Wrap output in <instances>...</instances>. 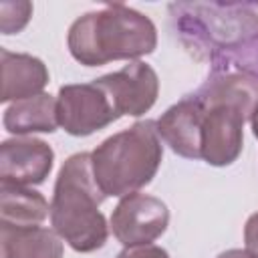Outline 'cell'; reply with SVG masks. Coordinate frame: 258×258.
I'll return each mask as SVG.
<instances>
[{"label":"cell","mask_w":258,"mask_h":258,"mask_svg":"<svg viewBox=\"0 0 258 258\" xmlns=\"http://www.w3.org/2000/svg\"><path fill=\"white\" fill-rule=\"evenodd\" d=\"M204 105L196 95H187L155 121L159 139L179 157L202 159Z\"/></svg>","instance_id":"cell-10"},{"label":"cell","mask_w":258,"mask_h":258,"mask_svg":"<svg viewBox=\"0 0 258 258\" xmlns=\"http://www.w3.org/2000/svg\"><path fill=\"white\" fill-rule=\"evenodd\" d=\"M32 16V4L26 0L16 2H0V30L2 34H16L20 32Z\"/></svg>","instance_id":"cell-17"},{"label":"cell","mask_w":258,"mask_h":258,"mask_svg":"<svg viewBox=\"0 0 258 258\" xmlns=\"http://www.w3.org/2000/svg\"><path fill=\"white\" fill-rule=\"evenodd\" d=\"M105 200L107 196L93 177L91 153L71 155L60 165L52 189V230L75 252L89 254L103 248L109 238V226L99 206Z\"/></svg>","instance_id":"cell-2"},{"label":"cell","mask_w":258,"mask_h":258,"mask_svg":"<svg viewBox=\"0 0 258 258\" xmlns=\"http://www.w3.org/2000/svg\"><path fill=\"white\" fill-rule=\"evenodd\" d=\"M2 258H62V238L44 226L0 224Z\"/></svg>","instance_id":"cell-13"},{"label":"cell","mask_w":258,"mask_h":258,"mask_svg":"<svg viewBox=\"0 0 258 258\" xmlns=\"http://www.w3.org/2000/svg\"><path fill=\"white\" fill-rule=\"evenodd\" d=\"M2 58V103L22 101L34 95H40L48 85V69L46 64L26 52H10L6 48L0 50Z\"/></svg>","instance_id":"cell-11"},{"label":"cell","mask_w":258,"mask_h":258,"mask_svg":"<svg viewBox=\"0 0 258 258\" xmlns=\"http://www.w3.org/2000/svg\"><path fill=\"white\" fill-rule=\"evenodd\" d=\"M50 216L46 198L24 185L0 183V224L38 226Z\"/></svg>","instance_id":"cell-15"},{"label":"cell","mask_w":258,"mask_h":258,"mask_svg":"<svg viewBox=\"0 0 258 258\" xmlns=\"http://www.w3.org/2000/svg\"><path fill=\"white\" fill-rule=\"evenodd\" d=\"M169 14L179 40L212 71H222L230 52L258 32V2H173Z\"/></svg>","instance_id":"cell-3"},{"label":"cell","mask_w":258,"mask_h":258,"mask_svg":"<svg viewBox=\"0 0 258 258\" xmlns=\"http://www.w3.org/2000/svg\"><path fill=\"white\" fill-rule=\"evenodd\" d=\"M250 125H252V133H254V137L258 139V105H256V107H254V111H252Z\"/></svg>","instance_id":"cell-21"},{"label":"cell","mask_w":258,"mask_h":258,"mask_svg":"<svg viewBox=\"0 0 258 258\" xmlns=\"http://www.w3.org/2000/svg\"><path fill=\"white\" fill-rule=\"evenodd\" d=\"M244 242H246V250L252 252L258 258V212H254L244 226Z\"/></svg>","instance_id":"cell-19"},{"label":"cell","mask_w":258,"mask_h":258,"mask_svg":"<svg viewBox=\"0 0 258 258\" xmlns=\"http://www.w3.org/2000/svg\"><path fill=\"white\" fill-rule=\"evenodd\" d=\"M4 129L12 135L30 133H54L58 127L56 99L48 93H40L6 107L2 117Z\"/></svg>","instance_id":"cell-14"},{"label":"cell","mask_w":258,"mask_h":258,"mask_svg":"<svg viewBox=\"0 0 258 258\" xmlns=\"http://www.w3.org/2000/svg\"><path fill=\"white\" fill-rule=\"evenodd\" d=\"M71 56L83 67L111 60H137L157 46V28L149 16L125 4H107L79 16L67 34Z\"/></svg>","instance_id":"cell-1"},{"label":"cell","mask_w":258,"mask_h":258,"mask_svg":"<svg viewBox=\"0 0 258 258\" xmlns=\"http://www.w3.org/2000/svg\"><path fill=\"white\" fill-rule=\"evenodd\" d=\"M56 117L58 125L73 137L93 135L121 119L105 89L95 81L62 85L56 95Z\"/></svg>","instance_id":"cell-5"},{"label":"cell","mask_w":258,"mask_h":258,"mask_svg":"<svg viewBox=\"0 0 258 258\" xmlns=\"http://www.w3.org/2000/svg\"><path fill=\"white\" fill-rule=\"evenodd\" d=\"M117 258H169L167 250L155 244L147 246H135V248H125L123 252L117 254Z\"/></svg>","instance_id":"cell-18"},{"label":"cell","mask_w":258,"mask_h":258,"mask_svg":"<svg viewBox=\"0 0 258 258\" xmlns=\"http://www.w3.org/2000/svg\"><path fill=\"white\" fill-rule=\"evenodd\" d=\"M216 258H256L252 252H248L246 248L242 250V248H232V250H226V252H222V254H218Z\"/></svg>","instance_id":"cell-20"},{"label":"cell","mask_w":258,"mask_h":258,"mask_svg":"<svg viewBox=\"0 0 258 258\" xmlns=\"http://www.w3.org/2000/svg\"><path fill=\"white\" fill-rule=\"evenodd\" d=\"M169 224L165 202L149 194H129L119 200L111 214V232L125 248L147 246L155 242Z\"/></svg>","instance_id":"cell-6"},{"label":"cell","mask_w":258,"mask_h":258,"mask_svg":"<svg viewBox=\"0 0 258 258\" xmlns=\"http://www.w3.org/2000/svg\"><path fill=\"white\" fill-rule=\"evenodd\" d=\"M244 123L246 117L236 107L204 105L202 159L214 167L232 165L244 147Z\"/></svg>","instance_id":"cell-8"},{"label":"cell","mask_w":258,"mask_h":258,"mask_svg":"<svg viewBox=\"0 0 258 258\" xmlns=\"http://www.w3.org/2000/svg\"><path fill=\"white\" fill-rule=\"evenodd\" d=\"M226 69L244 73V75L252 77L254 81H258V32L252 34L250 38H246L240 46H236L230 52L222 71H226Z\"/></svg>","instance_id":"cell-16"},{"label":"cell","mask_w":258,"mask_h":258,"mask_svg":"<svg viewBox=\"0 0 258 258\" xmlns=\"http://www.w3.org/2000/svg\"><path fill=\"white\" fill-rule=\"evenodd\" d=\"M95 83L105 89L119 117L145 115L159 95L157 73L143 60H131L123 69L95 79Z\"/></svg>","instance_id":"cell-7"},{"label":"cell","mask_w":258,"mask_h":258,"mask_svg":"<svg viewBox=\"0 0 258 258\" xmlns=\"http://www.w3.org/2000/svg\"><path fill=\"white\" fill-rule=\"evenodd\" d=\"M196 97L204 105L236 107L246 121H250L252 111L258 105V81L232 69L212 71L208 81L198 89Z\"/></svg>","instance_id":"cell-12"},{"label":"cell","mask_w":258,"mask_h":258,"mask_svg":"<svg viewBox=\"0 0 258 258\" xmlns=\"http://www.w3.org/2000/svg\"><path fill=\"white\" fill-rule=\"evenodd\" d=\"M54 163L52 147L36 137H14L0 145V183L40 185Z\"/></svg>","instance_id":"cell-9"},{"label":"cell","mask_w":258,"mask_h":258,"mask_svg":"<svg viewBox=\"0 0 258 258\" xmlns=\"http://www.w3.org/2000/svg\"><path fill=\"white\" fill-rule=\"evenodd\" d=\"M161 159L163 145L151 119L113 133L91 151L93 177L107 198H123L151 183Z\"/></svg>","instance_id":"cell-4"}]
</instances>
